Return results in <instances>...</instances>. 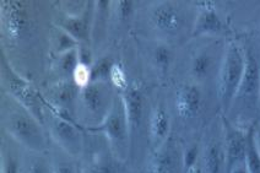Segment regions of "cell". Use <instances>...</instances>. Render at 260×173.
Wrapping results in <instances>:
<instances>
[{
    "mask_svg": "<svg viewBox=\"0 0 260 173\" xmlns=\"http://www.w3.org/2000/svg\"><path fill=\"white\" fill-rule=\"evenodd\" d=\"M90 134H100L107 140L109 148L120 160L128 162L132 152V142H130V129L128 118H126L124 102L118 92L117 99L113 108L109 112L107 118L100 127L86 130Z\"/></svg>",
    "mask_w": 260,
    "mask_h": 173,
    "instance_id": "8",
    "label": "cell"
},
{
    "mask_svg": "<svg viewBox=\"0 0 260 173\" xmlns=\"http://www.w3.org/2000/svg\"><path fill=\"white\" fill-rule=\"evenodd\" d=\"M109 14H111V2L107 0L93 2L91 48L96 52L101 49L103 41L109 34Z\"/></svg>",
    "mask_w": 260,
    "mask_h": 173,
    "instance_id": "22",
    "label": "cell"
},
{
    "mask_svg": "<svg viewBox=\"0 0 260 173\" xmlns=\"http://www.w3.org/2000/svg\"><path fill=\"white\" fill-rule=\"evenodd\" d=\"M191 37H216L223 33L224 25L212 2H198Z\"/></svg>",
    "mask_w": 260,
    "mask_h": 173,
    "instance_id": "18",
    "label": "cell"
},
{
    "mask_svg": "<svg viewBox=\"0 0 260 173\" xmlns=\"http://www.w3.org/2000/svg\"><path fill=\"white\" fill-rule=\"evenodd\" d=\"M54 9L40 3L3 0L0 7L2 54L23 79L36 84L51 63V30Z\"/></svg>",
    "mask_w": 260,
    "mask_h": 173,
    "instance_id": "1",
    "label": "cell"
},
{
    "mask_svg": "<svg viewBox=\"0 0 260 173\" xmlns=\"http://www.w3.org/2000/svg\"><path fill=\"white\" fill-rule=\"evenodd\" d=\"M2 90L16 99L43 123L44 102L41 91L36 84L23 79L11 68L10 64L2 55Z\"/></svg>",
    "mask_w": 260,
    "mask_h": 173,
    "instance_id": "9",
    "label": "cell"
},
{
    "mask_svg": "<svg viewBox=\"0 0 260 173\" xmlns=\"http://www.w3.org/2000/svg\"><path fill=\"white\" fill-rule=\"evenodd\" d=\"M200 143H190L183 148V167L185 173H193L199 167Z\"/></svg>",
    "mask_w": 260,
    "mask_h": 173,
    "instance_id": "30",
    "label": "cell"
},
{
    "mask_svg": "<svg viewBox=\"0 0 260 173\" xmlns=\"http://www.w3.org/2000/svg\"><path fill=\"white\" fill-rule=\"evenodd\" d=\"M22 148L3 134L0 145V173H20Z\"/></svg>",
    "mask_w": 260,
    "mask_h": 173,
    "instance_id": "23",
    "label": "cell"
},
{
    "mask_svg": "<svg viewBox=\"0 0 260 173\" xmlns=\"http://www.w3.org/2000/svg\"><path fill=\"white\" fill-rule=\"evenodd\" d=\"M244 162L249 173H260V154L256 149L255 140H254V129L250 128L247 135L246 155Z\"/></svg>",
    "mask_w": 260,
    "mask_h": 173,
    "instance_id": "29",
    "label": "cell"
},
{
    "mask_svg": "<svg viewBox=\"0 0 260 173\" xmlns=\"http://www.w3.org/2000/svg\"><path fill=\"white\" fill-rule=\"evenodd\" d=\"M20 173H53L52 160L48 151L35 152L22 149Z\"/></svg>",
    "mask_w": 260,
    "mask_h": 173,
    "instance_id": "25",
    "label": "cell"
},
{
    "mask_svg": "<svg viewBox=\"0 0 260 173\" xmlns=\"http://www.w3.org/2000/svg\"><path fill=\"white\" fill-rule=\"evenodd\" d=\"M244 72V52L236 42H230L224 49L216 76V96L222 114H227L241 85Z\"/></svg>",
    "mask_w": 260,
    "mask_h": 173,
    "instance_id": "5",
    "label": "cell"
},
{
    "mask_svg": "<svg viewBox=\"0 0 260 173\" xmlns=\"http://www.w3.org/2000/svg\"><path fill=\"white\" fill-rule=\"evenodd\" d=\"M78 64L79 47L75 49H72V51L52 58L48 66V72H47L46 75V81H44L42 86L47 84L73 80L74 70H75Z\"/></svg>",
    "mask_w": 260,
    "mask_h": 173,
    "instance_id": "21",
    "label": "cell"
},
{
    "mask_svg": "<svg viewBox=\"0 0 260 173\" xmlns=\"http://www.w3.org/2000/svg\"><path fill=\"white\" fill-rule=\"evenodd\" d=\"M193 173H200V171H199V167H198V168H197V169H195V171H194Z\"/></svg>",
    "mask_w": 260,
    "mask_h": 173,
    "instance_id": "36",
    "label": "cell"
},
{
    "mask_svg": "<svg viewBox=\"0 0 260 173\" xmlns=\"http://www.w3.org/2000/svg\"><path fill=\"white\" fill-rule=\"evenodd\" d=\"M51 156L53 173H80V163L78 160L69 156L67 152L51 143L48 149Z\"/></svg>",
    "mask_w": 260,
    "mask_h": 173,
    "instance_id": "27",
    "label": "cell"
},
{
    "mask_svg": "<svg viewBox=\"0 0 260 173\" xmlns=\"http://www.w3.org/2000/svg\"><path fill=\"white\" fill-rule=\"evenodd\" d=\"M150 63L158 74L167 75L174 63V51L171 43L157 41L150 51Z\"/></svg>",
    "mask_w": 260,
    "mask_h": 173,
    "instance_id": "24",
    "label": "cell"
},
{
    "mask_svg": "<svg viewBox=\"0 0 260 173\" xmlns=\"http://www.w3.org/2000/svg\"><path fill=\"white\" fill-rule=\"evenodd\" d=\"M244 72L241 85L236 93L227 114L235 112L237 118L244 114H252L260 106V51L253 42L244 49ZM226 116V114H224Z\"/></svg>",
    "mask_w": 260,
    "mask_h": 173,
    "instance_id": "4",
    "label": "cell"
},
{
    "mask_svg": "<svg viewBox=\"0 0 260 173\" xmlns=\"http://www.w3.org/2000/svg\"><path fill=\"white\" fill-rule=\"evenodd\" d=\"M43 124L49 140L69 156L80 161L86 148V130L78 123L68 121L44 106Z\"/></svg>",
    "mask_w": 260,
    "mask_h": 173,
    "instance_id": "6",
    "label": "cell"
},
{
    "mask_svg": "<svg viewBox=\"0 0 260 173\" xmlns=\"http://www.w3.org/2000/svg\"><path fill=\"white\" fill-rule=\"evenodd\" d=\"M79 163L80 173H134L100 134L86 133V148Z\"/></svg>",
    "mask_w": 260,
    "mask_h": 173,
    "instance_id": "7",
    "label": "cell"
},
{
    "mask_svg": "<svg viewBox=\"0 0 260 173\" xmlns=\"http://www.w3.org/2000/svg\"><path fill=\"white\" fill-rule=\"evenodd\" d=\"M109 81H111V84L113 85L114 89L118 92L125 90L129 86L130 81L128 79V75H126L125 69H124V66L119 61H116L113 64V66H112L111 74H109Z\"/></svg>",
    "mask_w": 260,
    "mask_h": 173,
    "instance_id": "32",
    "label": "cell"
},
{
    "mask_svg": "<svg viewBox=\"0 0 260 173\" xmlns=\"http://www.w3.org/2000/svg\"><path fill=\"white\" fill-rule=\"evenodd\" d=\"M259 114H260V106H259Z\"/></svg>",
    "mask_w": 260,
    "mask_h": 173,
    "instance_id": "37",
    "label": "cell"
},
{
    "mask_svg": "<svg viewBox=\"0 0 260 173\" xmlns=\"http://www.w3.org/2000/svg\"><path fill=\"white\" fill-rule=\"evenodd\" d=\"M144 173H185L183 167V148L173 136L150 152L145 162Z\"/></svg>",
    "mask_w": 260,
    "mask_h": 173,
    "instance_id": "14",
    "label": "cell"
},
{
    "mask_svg": "<svg viewBox=\"0 0 260 173\" xmlns=\"http://www.w3.org/2000/svg\"><path fill=\"white\" fill-rule=\"evenodd\" d=\"M200 173H227L222 116L212 122L200 142Z\"/></svg>",
    "mask_w": 260,
    "mask_h": 173,
    "instance_id": "11",
    "label": "cell"
},
{
    "mask_svg": "<svg viewBox=\"0 0 260 173\" xmlns=\"http://www.w3.org/2000/svg\"><path fill=\"white\" fill-rule=\"evenodd\" d=\"M92 80V73H91V66L87 64L81 63L79 60V64L76 65L75 70H74L73 74V81L79 89L87 86L88 84Z\"/></svg>",
    "mask_w": 260,
    "mask_h": 173,
    "instance_id": "33",
    "label": "cell"
},
{
    "mask_svg": "<svg viewBox=\"0 0 260 173\" xmlns=\"http://www.w3.org/2000/svg\"><path fill=\"white\" fill-rule=\"evenodd\" d=\"M40 91L44 106L48 110L53 111L68 121L76 123L74 118V107H75L80 89L74 84L73 80L47 84L42 86Z\"/></svg>",
    "mask_w": 260,
    "mask_h": 173,
    "instance_id": "13",
    "label": "cell"
},
{
    "mask_svg": "<svg viewBox=\"0 0 260 173\" xmlns=\"http://www.w3.org/2000/svg\"><path fill=\"white\" fill-rule=\"evenodd\" d=\"M120 97L125 107L126 118H128L130 129V142L132 150L134 149L135 143L140 140L141 130H146L149 136V117L150 111L147 112V101L141 84L138 81H130L129 86L119 92ZM132 154V152H130Z\"/></svg>",
    "mask_w": 260,
    "mask_h": 173,
    "instance_id": "12",
    "label": "cell"
},
{
    "mask_svg": "<svg viewBox=\"0 0 260 173\" xmlns=\"http://www.w3.org/2000/svg\"><path fill=\"white\" fill-rule=\"evenodd\" d=\"M0 123L3 134L10 137L23 150L47 152L51 145L46 127L25 106L2 92Z\"/></svg>",
    "mask_w": 260,
    "mask_h": 173,
    "instance_id": "2",
    "label": "cell"
},
{
    "mask_svg": "<svg viewBox=\"0 0 260 173\" xmlns=\"http://www.w3.org/2000/svg\"><path fill=\"white\" fill-rule=\"evenodd\" d=\"M146 21L153 33L159 40L167 42V38L178 37L187 28L188 16L184 9L173 2H156L146 10Z\"/></svg>",
    "mask_w": 260,
    "mask_h": 173,
    "instance_id": "10",
    "label": "cell"
},
{
    "mask_svg": "<svg viewBox=\"0 0 260 173\" xmlns=\"http://www.w3.org/2000/svg\"><path fill=\"white\" fill-rule=\"evenodd\" d=\"M172 134V117L165 102H158L150 110L149 144L151 151L158 149L170 139Z\"/></svg>",
    "mask_w": 260,
    "mask_h": 173,
    "instance_id": "20",
    "label": "cell"
},
{
    "mask_svg": "<svg viewBox=\"0 0 260 173\" xmlns=\"http://www.w3.org/2000/svg\"><path fill=\"white\" fill-rule=\"evenodd\" d=\"M229 173H249V171H248L246 162H244V160H243V161H241V162L236 163V165L233 166L231 169H230Z\"/></svg>",
    "mask_w": 260,
    "mask_h": 173,
    "instance_id": "34",
    "label": "cell"
},
{
    "mask_svg": "<svg viewBox=\"0 0 260 173\" xmlns=\"http://www.w3.org/2000/svg\"><path fill=\"white\" fill-rule=\"evenodd\" d=\"M79 46V43L70 34L53 23L51 30V58L78 48Z\"/></svg>",
    "mask_w": 260,
    "mask_h": 173,
    "instance_id": "28",
    "label": "cell"
},
{
    "mask_svg": "<svg viewBox=\"0 0 260 173\" xmlns=\"http://www.w3.org/2000/svg\"><path fill=\"white\" fill-rule=\"evenodd\" d=\"M254 129V140H255V145L256 149H258L259 154H260V127L259 128H253Z\"/></svg>",
    "mask_w": 260,
    "mask_h": 173,
    "instance_id": "35",
    "label": "cell"
},
{
    "mask_svg": "<svg viewBox=\"0 0 260 173\" xmlns=\"http://www.w3.org/2000/svg\"><path fill=\"white\" fill-rule=\"evenodd\" d=\"M118 96L109 80L91 81L79 91L74 107V118L85 130L97 128L107 118Z\"/></svg>",
    "mask_w": 260,
    "mask_h": 173,
    "instance_id": "3",
    "label": "cell"
},
{
    "mask_svg": "<svg viewBox=\"0 0 260 173\" xmlns=\"http://www.w3.org/2000/svg\"><path fill=\"white\" fill-rule=\"evenodd\" d=\"M222 114V113H221ZM223 125V140H224V152H226V166L227 173L236 163L244 160L247 146L248 133L241 129L238 125L233 124L229 121L224 114H222Z\"/></svg>",
    "mask_w": 260,
    "mask_h": 173,
    "instance_id": "19",
    "label": "cell"
},
{
    "mask_svg": "<svg viewBox=\"0 0 260 173\" xmlns=\"http://www.w3.org/2000/svg\"><path fill=\"white\" fill-rule=\"evenodd\" d=\"M55 10V8H54ZM92 20H93V2L86 10L80 15H65L63 13H55L53 16V23L68 34H70L80 46L91 47V34H92Z\"/></svg>",
    "mask_w": 260,
    "mask_h": 173,
    "instance_id": "16",
    "label": "cell"
},
{
    "mask_svg": "<svg viewBox=\"0 0 260 173\" xmlns=\"http://www.w3.org/2000/svg\"><path fill=\"white\" fill-rule=\"evenodd\" d=\"M221 59H218L216 49L212 46L205 45L199 47L193 52L190 60H189V79L191 83L203 85L211 79V76H216L218 68L221 65Z\"/></svg>",
    "mask_w": 260,
    "mask_h": 173,
    "instance_id": "17",
    "label": "cell"
},
{
    "mask_svg": "<svg viewBox=\"0 0 260 173\" xmlns=\"http://www.w3.org/2000/svg\"><path fill=\"white\" fill-rule=\"evenodd\" d=\"M137 13L135 3L132 0H118L111 2V14H109V31L113 26H126L134 19Z\"/></svg>",
    "mask_w": 260,
    "mask_h": 173,
    "instance_id": "26",
    "label": "cell"
},
{
    "mask_svg": "<svg viewBox=\"0 0 260 173\" xmlns=\"http://www.w3.org/2000/svg\"><path fill=\"white\" fill-rule=\"evenodd\" d=\"M114 63H116V60L108 55L96 58L92 66H91V73H92V80L91 81L109 80V74H111V69Z\"/></svg>",
    "mask_w": 260,
    "mask_h": 173,
    "instance_id": "31",
    "label": "cell"
},
{
    "mask_svg": "<svg viewBox=\"0 0 260 173\" xmlns=\"http://www.w3.org/2000/svg\"><path fill=\"white\" fill-rule=\"evenodd\" d=\"M204 91L202 85L188 81L177 87L173 96L174 113L181 121L193 122L203 113Z\"/></svg>",
    "mask_w": 260,
    "mask_h": 173,
    "instance_id": "15",
    "label": "cell"
}]
</instances>
